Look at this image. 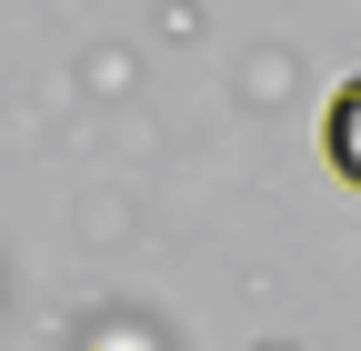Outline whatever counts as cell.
<instances>
[{
	"label": "cell",
	"mask_w": 361,
	"mask_h": 351,
	"mask_svg": "<svg viewBox=\"0 0 361 351\" xmlns=\"http://www.w3.org/2000/svg\"><path fill=\"white\" fill-rule=\"evenodd\" d=\"M322 161L361 191V70H351V80H331V101H322Z\"/></svg>",
	"instance_id": "6da1fadb"
}]
</instances>
